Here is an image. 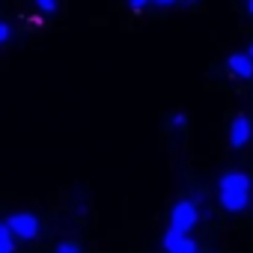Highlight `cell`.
I'll return each mask as SVG.
<instances>
[{
    "mask_svg": "<svg viewBox=\"0 0 253 253\" xmlns=\"http://www.w3.org/2000/svg\"><path fill=\"white\" fill-rule=\"evenodd\" d=\"M250 191H253L250 176H247V173H238V170L223 173L220 182H217V200H220V206H223L226 211H232V214H238V211H244V209L250 206Z\"/></svg>",
    "mask_w": 253,
    "mask_h": 253,
    "instance_id": "cell-1",
    "label": "cell"
},
{
    "mask_svg": "<svg viewBox=\"0 0 253 253\" xmlns=\"http://www.w3.org/2000/svg\"><path fill=\"white\" fill-rule=\"evenodd\" d=\"M197 220H200V209H197L194 200H182L170 211V229H176V232H185L188 235L197 226Z\"/></svg>",
    "mask_w": 253,
    "mask_h": 253,
    "instance_id": "cell-2",
    "label": "cell"
},
{
    "mask_svg": "<svg viewBox=\"0 0 253 253\" xmlns=\"http://www.w3.org/2000/svg\"><path fill=\"white\" fill-rule=\"evenodd\" d=\"M6 223H9V229H12L18 238H27V241H30V238H36V235H39V217H36V214H30V211L12 214Z\"/></svg>",
    "mask_w": 253,
    "mask_h": 253,
    "instance_id": "cell-3",
    "label": "cell"
},
{
    "mask_svg": "<svg viewBox=\"0 0 253 253\" xmlns=\"http://www.w3.org/2000/svg\"><path fill=\"white\" fill-rule=\"evenodd\" d=\"M253 137V122L250 116H235L232 125H229V146L232 149H244Z\"/></svg>",
    "mask_w": 253,
    "mask_h": 253,
    "instance_id": "cell-4",
    "label": "cell"
},
{
    "mask_svg": "<svg viewBox=\"0 0 253 253\" xmlns=\"http://www.w3.org/2000/svg\"><path fill=\"white\" fill-rule=\"evenodd\" d=\"M164 250H167V253H197V244H194V238H188L185 232L167 229V235H164Z\"/></svg>",
    "mask_w": 253,
    "mask_h": 253,
    "instance_id": "cell-5",
    "label": "cell"
},
{
    "mask_svg": "<svg viewBox=\"0 0 253 253\" xmlns=\"http://www.w3.org/2000/svg\"><path fill=\"white\" fill-rule=\"evenodd\" d=\"M226 69H229L232 78H241V81H250L253 78V60L247 54H229Z\"/></svg>",
    "mask_w": 253,
    "mask_h": 253,
    "instance_id": "cell-6",
    "label": "cell"
},
{
    "mask_svg": "<svg viewBox=\"0 0 253 253\" xmlns=\"http://www.w3.org/2000/svg\"><path fill=\"white\" fill-rule=\"evenodd\" d=\"M12 229H9V223H0V253H12V247H15V241H12Z\"/></svg>",
    "mask_w": 253,
    "mask_h": 253,
    "instance_id": "cell-7",
    "label": "cell"
},
{
    "mask_svg": "<svg viewBox=\"0 0 253 253\" xmlns=\"http://www.w3.org/2000/svg\"><path fill=\"white\" fill-rule=\"evenodd\" d=\"M36 6L42 12H57V0H36Z\"/></svg>",
    "mask_w": 253,
    "mask_h": 253,
    "instance_id": "cell-8",
    "label": "cell"
},
{
    "mask_svg": "<svg viewBox=\"0 0 253 253\" xmlns=\"http://www.w3.org/2000/svg\"><path fill=\"white\" fill-rule=\"evenodd\" d=\"M54 253H81V247H78V244H72V241H63Z\"/></svg>",
    "mask_w": 253,
    "mask_h": 253,
    "instance_id": "cell-9",
    "label": "cell"
},
{
    "mask_svg": "<svg viewBox=\"0 0 253 253\" xmlns=\"http://www.w3.org/2000/svg\"><path fill=\"white\" fill-rule=\"evenodd\" d=\"M149 3H152V0H128V6H131L134 12H140V9H146Z\"/></svg>",
    "mask_w": 253,
    "mask_h": 253,
    "instance_id": "cell-10",
    "label": "cell"
},
{
    "mask_svg": "<svg viewBox=\"0 0 253 253\" xmlns=\"http://www.w3.org/2000/svg\"><path fill=\"white\" fill-rule=\"evenodd\" d=\"M185 125H188V116L185 113H176L173 116V128H185Z\"/></svg>",
    "mask_w": 253,
    "mask_h": 253,
    "instance_id": "cell-11",
    "label": "cell"
},
{
    "mask_svg": "<svg viewBox=\"0 0 253 253\" xmlns=\"http://www.w3.org/2000/svg\"><path fill=\"white\" fill-rule=\"evenodd\" d=\"M9 33H12V30H9V24H3V21H0V45H3V42L9 39Z\"/></svg>",
    "mask_w": 253,
    "mask_h": 253,
    "instance_id": "cell-12",
    "label": "cell"
},
{
    "mask_svg": "<svg viewBox=\"0 0 253 253\" xmlns=\"http://www.w3.org/2000/svg\"><path fill=\"white\" fill-rule=\"evenodd\" d=\"M152 3H155V6H176L179 0H152Z\"/></svg>",
    "mask_w": 253,
    "mask_h": 253,
    "instance_id": "cell-13",
    "label": "cell"
},
{
    "mask_svg": "<svg viewBox=\"0 0 253 253\" xmlns=\"http://www.w3.org/2000/svg\"><path fill=\"white\" fill-rule=\"evenodd\" d=\"M247 57H250V60H253V42H250V48H247Z\"/></svg>",
    "mask_w": 253,
    "mask_h": 253,
    "instance_id": "cell-14",
    "label": "cell"
},
{
    "mask_svg": "<svg viewBox=\"0 0 253 253\" xmlns=\"http://www.w3.org/2000/svg\"><path fill=\"white\" fill-rule=\"evenodd\" d=\"M247 9H250V15H253V0H247Z\"/></svg>",
    "mask_w": 253,
    "mask_h": 253,
    "instance_id": "cell-15",
    "label": "cell"
}]
</instances>
